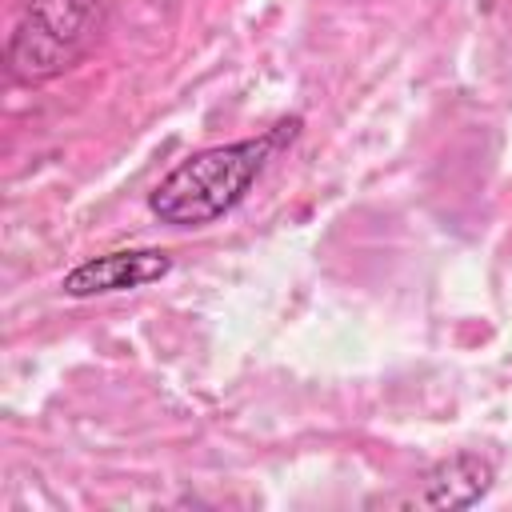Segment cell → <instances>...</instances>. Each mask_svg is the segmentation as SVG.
<instances>
[{
	"label": "cell",
	"instance_id": "cell-1",
	"mask_svg": "<svg viewBox=\"0 0 512 512\" xmlns=\"http://www.w3.org/2000/svg\"><path fill=\"white\" fill-rule=\"evenodd\" d=\"M296 132H300V116L280 120L276 128H268L252 140L216 144V148H204V152L180 160L148 196L152 216L172 228H204V224L220 220L248 196V188L272 160V152L280 144H288Z\"/></svg>",
	"mask_w": 512,
	"mask_h": 512
},
{
	"label": "cell",
	"instance_id": "cell-2",
	"mask_svg": "<svg viewBox=\"0 0 512 512\" xmlns=\"http://www.w3.org/2000/svg\"><path fill=\"white\" fill-rule=\"evenodd\" d=\"M104 28V0H28L8 36L4 68L20 84H40L72 68Z\"/></svg>",
	"mask_w": 512,
	"mask_h": 512
},
{
	"label": "cell",
	"instance_id": "cell-3",
	"mask_svg": "<svg viewBox=\"0 0 512 512\" xmlns=\"http://www.w3.org/2000/svg\"><path fill=\"white\" fill-rule=\"evenodd\" d=\"M172 272V256L160 248H120V252H104L92 256L84 264H76L64 276V292L68 296H108V292H128V288H144L160 276Z\"/></svg>",
	"mask_w": 512,
	"mask_h": 512
},
{
	"label": "cell",
	"instance_id": "cell-4",
	"mask_svg": "<svg viewBox=\"0 0 512 512\" xmlns=\"http://www.w3.org/2000/svg\"><path fill=\"white\" fill-rule=\"evenodd\" d=\"M492 488V464L476 452H456L424 472L420 504L428 508H472Z\"/></svg>",
	"mask_w": 512,
	"mask_h": 512
}]
</instances>
